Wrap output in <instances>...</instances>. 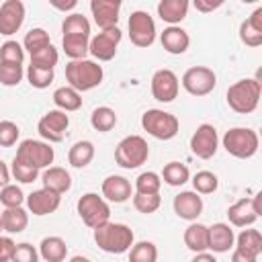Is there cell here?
I'll use <instances>...</instances> for the list:
<instances>
[{
	"instance_id": "56",
	"label": "cell",
	"mask_w": 262,
	"mask_h": 262,
	"mask_svg": "<svg viewBox=\"0 0 262 262\" xmlns=\"http://www.w3.org/2000/svg\"><path fill=\"white\" fill-rule=\"evenodd\" d=\"M2 231H4V229H2V221H0V235H2Z\"/></svg>"
},
{
	"instance_id": "28",
	"label": "cell",
	"mask_w": 262,
	"mask_h": 262,
	"mask_svg": "<svg viewBox=\"0 0 262 262\" xmlns=\"http://www.w3.org/2000/svg\"><path fill=\"white\" fill-rule=\"evenodd\" d=\"M94 160V143L88 141V139H80L76 141L70 151H68V162L72 168H86L90 162Z\"/></svg>"
},
{
	"instance_id": "7",
	"label": "cell",
	"mask_w": 262,
	"mask_h": 262,
	"mask_svg": "<svg viewBox=\"0 0 262 262\" xmlns=\"http://www.w3.org/2000/svg\"><path fill=\"white\" fill-rule=\"evenodd\" d=\"M53 158H55V151H53L51 143L41 141V139L20 141L16 147V156H14L16 162H20L29 168H35V170L49 168V164H53Z\"/></svg>"
},
{
	"instance_id": "36",
	"label": "cell",
	"mask_w": 262,
	"mask_h": 262,
	"mask_svg": "<svg viewBox=\"0 0 262 262\" xmlns=\"http://www.w3.org/2000/svg\"><path fill=\"white\" fill-rule=\"evenodd\" d=\"M49 45H51L49 33H47L45 29H41V27L31 29V31L25 35V39H23V49H27L29 55H33V53H37V51H41V49H45V47H49Z\"/></svg>"
},
{
	"instance_id": "3",
	"label": "cell",
	"mask_w": 262,
	"mask_h": 262,
	"mask_svg": "<svg viewBox=\"0 0 262 262\" xmlns=\"http://www.w3.org/2000/svg\"><path fill=\"white\" fill-rule=\"evenodd\" d=\"M104 72L94 59H74L66 63V80L68 86L76 92H88L102 84Z\"/></svg>"
},
{
	"instance_id": "51",
	"label": "cell",
	"mask_w": 262,
	"mask_h": 262,
	"mask_svg": "<svg viewBox=\"0 0 262 262\" xmlns=\"http://www.w3.org/2000/svg\"><path fill=\"white\" fill-rule=\"evenodd\" d=\"M231 262H258V256H252V254L235 248L233 254H231Z\"/></svg>"
},
{
	"instance_id": "13",
	"label": "cell",
	"mask_w": 262,
	"mask_h": 262,
	"mask_svg": "<svg viewBox=\"0 0 262 262\" xmlns=\"http://www.w3.org/2000/svg\"><path fill=\"white\" fill-rule=\"evenodd\" d=\"M121 29L115 27V29H106V31H100L96 33L92 39H90V47H88V53L98 59V61H111L117 53V47L121 43Z\"/></svg>"
},
{
	"instance_id": "12",
	"label": "cell",
	"mask_w": 262,
	"mask_h": 262,
	"mask_svg": "<svg viewBox=\"0 0 262 262\" xmlns=\"http://www.w3.org/2000/svg\"><path fill=\"white\" fill-rule=\"evenodd\" d=\"M219 135L211 123H201L190 135V151L201 160H211L217 154Z\"/></svg>"
},
{
	"instance_id": "43",
	"label": "cell",
	"mask_w": 262,
	"mask_h": 262,
	"mask_svg": "<svg viewBox=\"0 0 262 262\" xmlns=\"http://www.w3.org/2000/svg\"><path fill=\"white\" fill-rule=\"evenodd\" d=\"M25 199H27L25 192H23L20 186H16V184H6L4 188H0V203L4 205V209L23 207Z\"/></svg>"
},
{
	"instance_id": "42",
	"label": "cell",
	"mask_w": 262,
	"mask_h": 262,
	"mask_svg": "<svg viewBox=\"0 0 262 262\" xmlns=\"http://www.w3.org/2000/svg\"><path fill=\"white\" fill-rule=\"evenodd\" d=\"M53 78H55L53 70H41V68H35V66H29V68H27V80H29V84H31L33 88H37V90L47 88V86L53 82Z\"/></svg>"
},
{
	"instance_id": "1",
	"label": "cell",
	"mask_w": 262,
	"mask_h": 262,
	"mask_svg": "<svg viewBox=\"0 0 262 262\" xmlns=\"http://www.w3.org/2000/svg\"><path fill=\"white\" fill-rule=\"evenodd\" d=\"M94 242L106 254H125L135 244V233L125 223L106 221L94 229Z\"/></svg>"
},
{
	"instance_id": "20",
	"label": "cell",
	"mask_w": 262,
	"mask_h": 262,
	"mask_svg": "<svg viewBox=\"0 0 262 262\" xmlns=\"http://www.w3.org/2000/svg\"><path fill=\"white\" fill-rule=\"evenodd\" d=\"M102 199L108 201V203H125L133 196V186L131 182L125 178V176H119V174H111L102 180Z\"/></svg>"
},
{
	"instance_id": "55",
	"label": "cell",
	"mask_w": 262,
	"mask_h": 262,
	"mask_svg": "<svg viewBox=\"0 0 262 262\" xmlns=\"http://www.w3.org/2000/svg\"><path fill=\"white\" fill-rule=\"evenodd\" d=\"M68 262H92V260H90V258H86V256H80V254H78V256H72Z\"/></svg>"
},
{
	"instance_id": "14",
	"label": "cell",
	"mask_w": 262,
	"mask_h": 262,
	"mask_svg": "<svg viewBox=\"0 0 262 262\" xmlns=\"http://www.w3.org/2000/svg\"><path fill=\"white\" fill-rule=\"evenodd\" d=\"M260 199L262 194L258 192L252 199H239L227 209V219L233 227H250L258 217H260Z\"/></svg>"
},
{
	"instance_id": "2",
	"label": "cell",
	"mask_w": 262,
	"mask_h": 262,
	"mask_svg": "<svg viewBox=\"0 0 262 262\" xmlns=\"http://www.w3.org/2000/svg\"><path fill=\"white\" fill-rule=\"evenodd\" d=\"M260 94H262V84L258 78H242L227 88L225 98L231 111L239 115H250L258 108Z\"/></svg>"
},
{
	"instance_id": "40",
	"label": "cell",
	"mask_w": 262,
	"mask_h": 262,
	"mask_svg": "<svg viewBox=\"0 0 262 262\" xmlns=\"http://www.w3.org/2000/svg\"><path fill=\"white\" fill-rule=\"evenodd\" d=\"M57 61H59V53L53 45H49V47L33 53L29 66H35V68H41V70H53L57 66Z\"/></svg>"
},
{
	"instance_id": "23",
	"label": "cell",
	"mask_w": 262,
	"mask_h": 262,
	"mask_svg": "<svg viewBox=\"0 0 262 262\" xmlns=\"http://www.w3.org/2000/svg\"><path fill=\"white\" fill-rule=\"evenodd\" d=\"M239 39L248 47H260L262 45V6L256 8L239 25Z\"/></svg>"
},
{
	"instance_id": "35",
	"label": "cell",
	"mask_w": 262,
	"mask_h": 262,
	"mask_svg": "<svg viewBox=\"0 0 262 262\" xmlns=\"http://www.w3.org/2000/svg\"><path fill=\"white\" fill-rule=\"evenodd\" d=\"M88 47H90V37H63L61 39V49L70 57V61L86 59Z\"/></svg>"
},
{
	"instance_id": "41",
	"label": "cell",
	"mask_w": 262,
	"mask_h": 262,
	"mask_svg": "<svg viewBox=\"0 0 262 262\" xmlns=\"http://www.w3.org/2000/svg\"><path fill=\"white\" fill-rule=\"evenodd\" d=\"M23 59H25V49L18 41H4L0 45V61L23 66Z\"/></svg>"
},
{
	"instance_id": "48",
	"label": "cell",
	"mask_w": 262,
	"mask_h": 262,
	"mask_svg": "<svg viewBox=\"0 0 262 262\" xmlns=\"http://www.w3.org/2000/svg\"><path fill=\"white\" fill-rule=\"evenodd\" d=\"M10 262H39V250L27 242L16 244Z\"/></svg>"
},
{
	"instance_id": "19",
	"label": "cell",
	"mask_w": 262,
	"mask_h": 262,
	"mask_svg": "<svg viewBox=\"0 0 262 262\" xmlns=\"http://www.w3.org/2000/svg\"><path fill=\"white\" fill-rule=\"evenodd\" d=\"M174 213L184 221H196V217L203 213V199L194 190H182L172 201Z\"/></svg>"
},
{
	"instance_id": "22",
	"label": "cell",
	"mask_w": 262,
	"mask_h": 262,
	"mask_svg": "<svg viewBox=\"0 0 262 262\" xmlns=\"http://www.w3.org/2000/svg\"><path fill=\"white\" fill-rule=\"evenodd\" d=\"M188 8H190L188 0H160L156 6L158 16L164 23H168L170 27H178V23H182L186 18Z\"/></svg>"
},
{
	"instance_id": "24",
	"label": "cell",
	"mask_w": 262,
	"mask_h": 262,
	"mask_svg": "<svg viewBox=\"0 0 262 262\" xmlns=\"http://www.w3.org/2000/svg\"><path fill=\"white\" fill-rule=\"evenodd\" d=\"M160 43L170 55H180L188 49L190 37L182 27H166L160 33Z\"/></svg>"
},
{
	"instance_id": "39",
	"label": "cell",
	"mask_w": 262,
	"mask_h": 262,
	"mask_svg": "<svg viewBox=\"0 0 262 262\" xmlns=\"http://www.w3.org/2000/svg\"><path fill=\"white\" fill-rule=\"evenodd\" d=\"M162 178L156 172H141L135 178V192L137 194H160Z\"/></svg>"
},
{
	"instance_id": "27",
	"label": "cell",
	"mask_w": 262,
	"mask_h": 262,
	"mask_svg": "<svg viewBox=\"0 0 262 262\" xmlns=\"http://www.w3.org/2000/svg\"><path fill=\"white\" fill-rule=\"evenodd\" d=\"M184 244L190 252L201 254L209 250V227L203 223L192 221L186 229H184Z\"/></svg>"
},
{
	"instance_id": "18",
	"label": "cell",
	"mask_w": 262,
	"mask_h": 262,
	"mask_svg": "<svg viewBox=\"0 0 262 262\" xmlns=\"http://www.w3.org/2000/svg\"><path fill=\"white\" fill-rule=\"evenodd\" d=\"M90 12L94 23L98 25L100 31L115 29L119 23V12H121V2L119 0H92L90 2Z\"/></svg>"
},
{
	"instance_id": "17",
	"label": "cell",
	"mask_w": 262,
	"mask_h": 262,
	"mask_svg": "<svg viewBox=\"0 0 262 262\" xmlns=\"http://www.w3.org/2000/svg\"><path fill=\"white\" fill-rule=\"evenodd\" d=\"M25 203H27L29 213H33L37 217H43V215L55 213L59 209L61 194H57L53 190H47V188H39V190H33L31 194H27Z\"/></svg>"
},
{
	"instance_id": "31",
	"label": "cell",
	"mask_w": 262,
	"mask_h": 262,
	"mask_svg": "<svg viewBox=\"0 0 262 262\" xmlns=\"http://www.w3.org/2000/svg\"><path fill=\"white\" fill-rule=\"evenodd\" d=\"M61 33L63 37H90V20L80 12H72L63 18Z\"/></svg>"
},
{
	"instance_id": "8",
	"label": "cell",
	"mask_w": 262,
	"mask_h": 262,
	"mask_svg": "<svg viewBox=\"0 0 262 262\" xmlns=\"http://www.w3.org/2000/svg\"><path fill=\"white\" fill-rule=\"evenodd\" d=\"M76 209H78V215L84 221V225H88L90 229H96L98 225L111 221V207L96 192L82 194L78 199V203H76Z\"/></svg>"
},
{
	"instance_id": "30",
	"label": "cell",
	"mask_w": 262,
	"mask_h": 262,
	"mask_svg": "<svg viewBox=\"0 0 262 262\" xmlns=\"http://www.w3.org/2000/svg\"><path fill=\"white\" fill-rule=\"evenodd\" d=\"M53 104L57 106V111H63V113H74L82 106V96L80 92H76L74 88L70 86H61L53 92Z\"/></svg>"
},
{
	"instance_id": "46",
	"label": "cell",
	"mask_w": 262,
	"mask_h": 262,
	"mask_svg": "<svg viewBox=\"0 0 262 262\" xmlns=\"http://www.w3.org/2000/svg\"><path fill=\"white\" fill-rule=\"evenodd\" d=\"M10 176H12L16 182L31 184V182H35V180L39 178V170L29 168V166H25V164H20V162L12 160V164H10Z\"/></svg>"
},
{
	"instance_id": "53",
	"label": "cell",
	"mask_w": 262,
	"mask_h": 262,
	"mask_svg": "<svg viewBox=\"0 0 262 262\" xmlns=\"http://www.w3.org/2000/svg\"><path fill=\"white\" fill-rule=\"evenodd\" d=\"M6 184H10V168L0 160V188H4Z\"/></svg>"
},
{
	"instance_id": "45",
	"label": "cell",
	"mask_w": 262,
	"mask_h": 262,
	"mask_svg": "<svg viewBox=\"0 0 262 262\" xmlns=\"http://www.w3.org/2000/svg\"><path fill=\"white\" fill-rule=\"evenodd\" d=\"M162 205V199L160 194H133V207L143 213V215H149V213H156Z\"/></svg>"
},
{
	"instance_id": "21",
	"label": "cell",
	"mask_w": 262,
	"mask_h": 262,
	"mask_svg": "<svg viewBox=\"0 0 262 262\" xmlns=\"http://www.w3.org/2000/svg\"><path fill=\"white\" fill-rule=\"evenodd\" d=\"M235 246V233L229 223H213L209 227V250L215 254H225Z\"/></svg>"
},
{
	"instance_id": "4",
	"label": "cell",
	"mask_w": 262,
	"mask_h": 262,
	"mask_svg": "<svg viewBox=\"0 0 262 262\" xmlns=\"http://www.w3.org/2000/svg\"><path fill=\"white\" fill-rule=\"evenodd\" d=\"M221 143L229 156H233L237 160H248L258 151L260 137L250 127H233V129L225 131Z\"/></svg>"
},
{
	"instance_id": "26",
	"label": "cell",
	"mask_w": 262,
	"mask_h": 262,
	"mask_svg": "<svg viewBox=\"0 0 262 262\" xmlns=\"http://www.w3.org/2000/svg\"><path fill=\"white\" fill-rule=\"evenodd\" d=\"M68 256V244L59 235H47L39 244V258L45 262H63Z\"/></svg>"
},
{
	"instance_id": "54",
	"label": "cell",
	"mask_w": 262,
	"mask_h": 262,
	"mask_svg": "<svg viewBox=\"0 0 262 262\" xmlns=\"http://www.w3.org/2000/svg\"><path fill=\"white\" fill-rule=\"evenodd\" d=\"M190 262H217V258L209 252H201V254H194V258Z\"/></svg>"
},
{
	"instance_id": "11",
	"label": "cell",
	"mask_w": 262,
	"mask_h": 262,
	"mask_svg": "<svg viewBox=\"0 0 262 262\" xmlns=\"http://www.w3.org/2000/svg\"><path fill=\"white\" fill-rule=\"evenodd\" d=\"M68 127H70V115H66L63 111H57V108L47 111L37 123V131L47 143H59L63 139Z\"/></svg>"
},
{
	"instance_id": "9",
	"label": "cell",
	"mask_w": 262,
	"mask_h": 262,
	"mask_svg": "<svg viewBox=\"0 0 262 262\" xmlns=\"http://www.w3.org/2000/svg\"><path fill=\"white\" fill-rule=\"evenodd\" d=\"M182 88L190 96H207L217 86V76L207 66H192L182 74Z\"/></svg>"
},
{
	"instance_id": "5",
	"label": "cell",
	"mask_w": 262,
	"mask_h": 262,
	"mask_svg": "<svg viewBox=\"0 0 262 262\" xmlns=\"http://www.w3.org/2000/svg\"><path fill=\"white\" fill-rule=\"evenodd\" d=\"M149 158V145L141 135H127L115 147V162L125 170H135Z\"/></svg>"
},
{
	"instance_id": "25",
	"label": "cell",
	"mask_w": 262,
	"mask_h": 262,
	"mask_svg": "<svg viewBox=\"0 0 262 262\" xmlns=\"http://www.w3.org/2000/svg\"><path fill=\"white\" fill-rule=\"evenodd\" d=\"M41 180H43V188L53 190L57 194H63V192H68L72 188V176L61 166H49V168H45Z\"/></svg>"
},
{
	"instance_id": "34",
	"label": "cell",
	"mask_w": 262,
	"mask_h": 262,
	"mask_svg": "<svg viewBox=\"0 0 262 262\" xmlns=\"http://www.w3.org/2000/svg\"><path fill=\"white\" fill-rule=\"evenodd\" d=\"M90 125L98 133H106L117 125V113L111 106H96L90 115Z\"/></svg>"
},
{
	"instance_id": "47",
	"label": "cell",
	"mask_w": 262,
	"mask_h": 262,
	"mask_svg": "<svg viewBox=\"0 0 262 262\" xmlns=\"http://www.w3.org/2000/svg\"><path fill=\"white\" fill-rule=\"evenodd\" d=\"M20 129L12 121H0V145L2 147H12L18 141Z\"/></svg>"
},
{
	"instance_id": "52",
	"label": "cell",
	"mask_w": 262,
	"mask_h": 262,
	"mask_svg": "<svg viewBox=\"0 0 262 262\" xmlns=\"http://www.w3.org/2000/svg\"><path fill=\"white\" fill-rule=\"evenodd\" d=\"M53 8H57V10H61V12H68V10H74L76 6H78V2L76 0H68V2H57V0H51L49 2Z\"/></svg>"
},
{
	"instance_id": "49",
	"label": "cell",
	"mask_w": 262,
	"mask_h": 262,
	"mask_svg": "<svg viewBox=\"0 0 262 262\" xmlns=\"http://www.w3.org/2000/svg\"><path fill=\"white\" fill-rule=\"evenodd\" d=\"M14 242L6 235H0V262H10L12 252H14Z\"/></svg>"
},
{
	"instance_id": "6",
	"label": "cell",
	"mask_w": 262,
	"mask_h": 262,
	"mask_svg": "<svg viewBox=\"0 0 262 262\" xmlns=\"http://www.w3.org/2000/svg\"><path fill=\"white\" fill-rule=\"evenodd\" d=\"M141 127H143V131H147L151 137L162 139V141H168V139H172V137L178 135L180 121L176 119V115H172V113H168V111H162V108H147V111L141 115Z\"/></svg>"
},
{
	"instance_id": "10",
	"label": "cell",
	"mask_w": 262,
	"mask_h": 262,
	"mask_svg": "<svg viewBox=\"0 0 262 262\" xmlns=\"http://www.w3.org/2000/svg\"><path fill=\"white\" fill-rule=\"evenodd\" d=\"M129 39L135 47H149L156 41V23L145 10H135L129 16Z\"/></svg>"
},
{
	"instance_id": "50",
	"label": "cell",
	"mask_w": 262,
	"mask_h": 262,
	"mask_svg": "<svg viewBox=\"0 0 262 262\" xmlns=\"http://www.w3.org/2000/svg\"><path fill=\"white\" fill-rule=\"evenodd\" d=\"M192 6L199 10V12H203V14H207V12H213V10H217L219 6H223V0H194L192 2Z\"/></svg>"
},
{
	"instance_id": "44",
	"label": "cell",
	"mask_w": 262,
	"mask_h": 262,
	"mask_svg": "<svg viewBox=\"0 0 262 262\" xmlns=\"http://www.w3.org/2000/svg\"><path fill=\"white\" fill-rule=\"evenodd\" d=\"M25 76V70L20 63H4L0 61V84L4 86H16L20 84Z\"/></svg>"
},
{
	"instance_id": "38",
	"label": "cell",
	"mask_w": 262,
	"mask_h": 262,
	"mask_svg": "<svg viewBox=\"0 0 262 262\" xmlns=\"http://www.w3.org/2000/svg\"><path fill=\"white\" fill-rule=\"evenodd\" d=\"M217 186H219V178L211 170H199L192 176V188L196 194H211L217 190Z\"/></svg>"
},
{
	"instance_id": "33",
	"label": "cell",
	"mask_w": 262,
	"mask_h": 262,
	"mask_svg": "<svg viewBox=\"0 0 262 262\" xmlns=\"http://www.w3.org/2000/svg\"><path fill=\"white\" fill-rule=\"evenodd\" d=\"M168 186H182L190 180V172H188V166L186 164H180V162H168L162 170V176H160Z\"/></svg>"
},
{
	"instance_id": "16",
	"label": "cell",
	"mask_w": 262,
	"mask_h": 262,
	"mask_svg": "<svg viewBox=\"0 0 262 262\" xmlns=\"http://www.w3.org/2000/svg\"><path fill=\"white\" fill-rule=\"evenodd\" d=\"M25 4L20 0H6L0 4V35L10 37L20 31L25 23Z\"/></svg>"
},
{
	"instance_id": "32",
	"label": "cell",
	"mask_w": 262,
	"mask_h": 262,
	"mask_svg": "<svg viewBox=\"0 0 262 262\" xmlns=\"http://www.w3.org/2000/svg\"><path fill=\"white\" fill-rule=\"evenodd\" d=\"M237 250H244L252 256H260L262 254V233L258 229H242L235 235V246Z\"/></svg>"
},
{
	"instance_id": "29",
	"label": "cell",
	"mask_w": 262,
	"mask_h": 262,
	"mask_svg": "<svg viewBox=\"0 0 262 262\" xmlns=\"http://www.w3.org/2000/svg\"><path fill=\"white\" fill-rule=\"evenodd\" d=\"M0 221H2V229L4 231H8V233H20L29 225V213L23 207L4 209L0 213Z\"/></svg>"
},
{
	"instance_id": "37",
	"label": "cell",
	"mask_w": 262,
	"mask_h": 262,
	"mask_svg": "<svg viewBox=\"0 0 262 262\" xmlns=\"http://www.w3.org/2000/svg\"><path fill=\"white\" fill-rule=\"evenodd\" d=\"M158 260V248L154 242H137L129 248V262H156Z\"/></svg>"
},
{
	"instance_id": "15",
	"label": "cell",
	"mask_w": 262,
	"mask_h": 262,
	"mask_svg": "<svg viewBox=\"0 0 262 262\" xmlns=\"http://www.w3.org/2000/svg\"><path fill=\"white\" fill-rule=\"evenodd\" d=\"M178 90H180V82H178V76L172 70L162 68V70L154 72V76H151V96L158 102H172L178 96Z\"/></svg>"
}]
</instances>
